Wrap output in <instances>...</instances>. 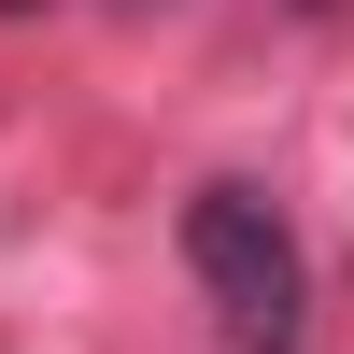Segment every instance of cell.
Returning a JSON list of instances; mask_svg holds the SVG:
<instances>
[{"mask_svg": "<svg viewBox=\"0 0 354 354\" xmlns=\"http://www.w3.org/2000/svg\"><path fill=\"white\" fill-rule=\"evenodd\" d=\"M185 270L213 283V312H227L241 354H298L312 270H298V241H283V213H270L255 185H198V198H185Z\"/></svg>", "mask_w": 354, "mask_h": 354, "instance_id": "1", "label": "cell"}]
</instances>
